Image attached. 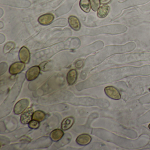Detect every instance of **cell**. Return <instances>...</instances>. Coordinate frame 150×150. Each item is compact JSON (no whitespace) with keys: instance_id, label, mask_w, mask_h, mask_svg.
Segmentation results:
<instances>
[{"instance_id":"obj_1","label":"cell","mask_w":150,"mask_h":150,"mask_svg":"<svg viewBox=\"0 0 150 150\" xmlns=\"http://www.w3.org/2000/svg\"><path fill=\"white\" fill-rule=\"evenodd\" d=\"M41 69L38 66L32 67L27 71L26 78L28 81H32L36 79L40 74Z\"/></svg>"},{"instance_id":"obj_2","label":"cell","mask_w":150,"mask_h":150,"mask_svg":"<svg viewBox=\"0 0 150 150\" xmlns=\"http://www.w3.org/2000/svg\"><path fill=\"white\" fill-rule=\"evenodd\" d=\"M29 101L27 99H23L19 100L15 105L14 112L16 115H20L28 107Z\"/></svg>"},{"instance_id":"obj_3","label":"cell","mask_w":150,"mask_h":150,"mask_svg":"<svg viewBox=\"0 0 150 150\" xmlns=\"http://www.w3.org/2000/svg\"><path fill=\"white\" fill-rule=\"evenodd\" d=\"M25 64L21 61L12 64L9 67V72L10 74L16 75L21 73L25 68Z\"/></svg>"},{"instance_id":"obj_4","label":"cell","mask_w":150,"mask_h":150,"mask_svg":"<svg viewBox=\"0 0 150 150\" xmlns=\"http://www.w3.org/2000/svg\"><path fill=\"white\" fill-rule=\"evenodd\" d=\"M106 94L113 100H120L121 98V94L117 88L113 86L106 87L104 89Z\"/></svg>"},{"instance_id":"obj_5","label":"cell","mask_w":150,"mask_h":150,"mask_svg":"<svg viewBox=\"0 0 150 150\" xmlns=\"http://www.w3.org/2000/svg\"><path fill=\"white\" fill-rule=\"evenodd\" d=\"M34 110L32 108H28L24 110L21 117V122L23 124H28L31 121L33 117Z\"/></svg>"},{"instance_id":"obj_6","label":"cell","mask_w":150,"mask_h":150,"mask_svg":"<svg viewBox=\"0 0 150 150\" xmlns=\"http://www.w3.org/2000/svg\"><path fill=\"white\" fill-rule=\"evenodd\" d=\"M20 60L25 64H28L30 60V54L28 49L25 46L21 48L19 52Z\"/></svg>"},{"instance_id":"obj_7","label":"cell","mask_w":150,"mask_h":150,"mask_svg":"<svg viewBox=\"0 0 150 150\" xmlns=\"http://www.w3.org/2000/svg\"><path fill=\"white\" fill-rule=\"evenodd\" d=\"M54 19V15L52 14H45L38 18V22L41 25L47 26L53 22Z\"/></svg>"},{"instance_id":"obj_8","label":"cell","mask_w":150,"mask_h":150,"mask_svg":"<svg viewBox=\"0 0 150 150\" xmlns=\"http://www.w3.org/2000/svg\"><path fill=\"white\" fill-rule=\"evenodd\" d=\"M68 23L71 28L76 31L80 29L81 24L78 18L74 16H71L68 18Z\"/></svg>"},{"instance_id":"obj_9","label":"cell","mask_w":150,"mask_h":150,"mask_svg":"<svg viewBox=\"0 0 150 150\" xmlns=\"http://www.w3.org/2000/svg\"><path fill=\"white\" fill-rule=\"evenodd\" d=\"M92 137L87 134H82L78 136L76 142L78 144L81 146L87 145L91 142Z\"/></svg>"},{"instance_id":"obj_10","label":"cell","mask_w":150,"mask_h":150,"mask_svg":"<svg viewBox=\"0 0 150 150\" xmlns=\"http://www.w3.org/2000/svg\"><path fill=\"white\" fill-rule=\"evenodd\" d=\"M78 78V73L74 69L70 70L67 75V83L70 86H72L76 82Z\"/></svg>"},{"instance_id":"obj_11","label":"cell","mask_w":150,"mask_h":150,"mask_svg":"<svg viewBox=\"0 0 150 150\" xmlns=\"http://www.w3.org/2000/svg\"><path fill=\"white\" fill-rule=\"evenodd\" d=\"M74 118L73 117H68L64 119L61 123V127L63 130H67L73 125Z\"/></svg>"},{"instance_id":"obj_12","label":"cell","mask_w":150,"mask_h":150,"mask_svg":"<svg viewBox=\"0 0 150 150\" xmlns=\"http://www.w3.org/2000/svg\"><path fill=\"white\" fill-rule=\"evenodd\" d=\"M64 135V132L63 130L60 129H56L52 131L50 134V137L52 140L53 141H58L61 139Z\"/></svg>"},{"instance_id":"obj_13","label":"cell","mask_w":150,"mask_h":150,"mask_svg":"<svg viewBox=\"0 0 150 150\" xmlns=\"http://www.w3.org/2000/svg\"><path fill=\"white\" fill-rule=\"evenodd\" d=\"M109 11L110 7L108 5H103L97 11V16L100 18H105L108 14Z\"/></svg>"},{"instance_id":"obj_14","label":"cell","mask_w":150,"mask_h":150,"mask_svg":"<svg viewBox=\"0 0 150 150\" xmlns=\"http://www.w3.org/2000/svg\"><path fill=\"white\" fill-rule=\"evenodd\" d=\"M79 6L81 10L86 13H88L91 9L89 0H80L79 2Z\"/></svg>"},{"instance_id":"obj_15","label":"cell","mask_w":150,"mask_h":150,"mask_svg":"<svg viewBox=\"0 0 150 150\" xmlns=\"http://www.w3.org/2000/svg\"><path fill=\"white\" fill-rule=\"evenodd\" d=\"M46 117V115L43 111L41 110H37L34 112L32 119L39 122H42Z\"/></svg>"},{"instance_id":"obj_16","label":"cell","mask_w":150,"mask_h":150,"mask_svg":"<svg viewBox=\"0 0 150 150\" xmlns=\"http://www.w3.org/2000/svg\"><path fill=\"white\" fill-rule=\"evenodd\" d=\"M91 8L94 12L98 11L100 6V0H89Z\"/></svg>"},{"instance_id":"obj_17","label":"cell","mask_w":150,"mask_h":150,"mask_svg":"<svg viewBox=\"0 0 150 150\" xmlns=\"http://www.w3.org/2000/svg\"><path fill=\"white\" fill-rule=\"evenodd\" d=\"M39 126H40L39 122L35 120H31L28 123L29 127L30 129H38Z\"/></svg>"},{"instance_id":"obj_18","label":"cell","mask_w":150,"mask_h":150,"mask_svg":"<svg viewBox=\"0 0 150 150\" xmlns=\"http://www.w3.org/2000/svg\"><path fill=\"white\" fill-rule=\"evenodd\" d=\"M111 0H100V3L102 5H107L110 2Z\"/></svg>"},{"instance_id":"obj_19","label":"cell","mask_w":150,"mask_h":150,"mask_svg":"<svg viewBox=\"0 0 150 150\" xmlns=\"http://www.w3.org/2000/svg\"><path fill=\"white\" fill-rule=\"evenodd\" d=\"M148 127H149V129H150V124L149 125H148Z\"/></svg>"}]
</instances>
